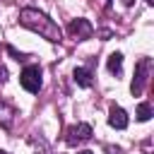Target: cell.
I'll use <instances>...</instances> for the list:
<instances>
[{"label":"cell","instance_id":"8","mask_svg":"<svg viewBox=\"0 0 154 154\" xmlns=\"http://www.w3.org/2000/svg\"><path fill=\"white\" fill-rule=\"evenodd\" d=\"M120 65H123V55L120 53H111L108 55V72L111 75H120Z\"/></svg>","mask_w":154,"mask_h":154},{"label":"cell","instance_id":"11","mask_svg":"<svg viewBox=\"0 0 154 154\" xmlns=\"http://www.w3.org/2000/svg\"><path fill=\"white\" fill-rule=\"evenodd\" d=\"M77 154H91V152H87V149H84V152H77Z\"/></svg>","mask_w":154,"mask_h":154},{"label":"cell","instance_id":"2","mask_svg":"<svg viewBox=\"0 0 154 154\" xmlns=\"http://www.w3.org/2000/svg\"><path fill=\"white\" fill-rule=\"evenodd\" d=\"M19 82L29 94H36L41 89V67L38 65H26L19 75Z\"/></svg>","mask_w":154,"mask_h":154},{"label":"cell","instance_id":"3","mask_svg":"<svg viewBox=\"0 0 154 154\" xmlns=\"http://www.w3.org/2000/svg\"><path fill=\"white\" fill-rule=\"evenodd\" d=\"M147 70H149V60H147V58H142V60L137 63V67H135V79H132V84H130V91H132L135 96H140V94H142V89H144Z\"/></svg>","mask_w":154,"mask_h":154},{"label":"cell","instance_id":"1","mask_svg":"<svg viewBox=\"0 0 154 154\" xmlns=\"http://www.w3.org/2000/svg\"><path fill=\"white\" fill-rule=\"evenodd\" d=\"M19 22H22L24 26H29V29L43 34L48 41H60V26H58L53 19H48L43 12H38V10H29V7L22 10Z\"/></svg>","mask_w":154,"mask_h":154},{"label":"cell","instance_id":"7","mask_svg":"<svg viewBox=\"0 0 154 154\" xmlns=\"http://www.w3.org/2000/svg\"><path fill=\"white\" fill-rule=\"evenodd\" d=\"M72 77H75V82L79 84V87H91V72L87 70V67H75V72H72Z\"/></svg>","mask_w":154,"mask_h":154},{"label":"cell","instance_id":"4","mask_svg":"<svg viewBox=\"0 0 154 154\" xmlns=\"http://www.w3.org/2000/svg\"><path fill=\"white\" fill-rule=\"evenodd\" d=\"M91 137V125H87V123H79V125H72L70 130H67V144H77V142H84V140H89Z\"/></svg>","mask_w":154,"mask_h":154},{"label":"cell","instance_id":"6","mask_svg":"<svg viewBox=\"0 0 154 154\" xmlns=\"http://www.w3.org/2000/svg\"><path fill=\"white\" fill-rule=\"evenodd\" d=\"M108 123H111V128H116V130H125V128H128V113H125L120 106H111V111H108Z\"/></svg>","mask_w":154,"mask_h":154},{"label":"cell","instance_id":"12","mask_svg":"<svg viewBox=\"0 0 154 154\" xmlns=\"http://www.w3.org/2000/svg\"><path fill=\"white\" fill-rule=\"evenodd\" d=\"M147 5H154V0H147Z\"/></svg>","mask_w":154,"mask_h":154},{"label":"cell","instance_id":"9","mask_svg":"<svg viewBox=\"0 0 154 154\" xmlns=\"http://www.w3.org/2000/svg\"><path fill=\"white\" fill-rule=\"evenodd\" d=\"M152 118V106L149 103H140L137 106V120H149Z\"/></svg>","mask_w":154,"mask_h":154},{"label":"cell","instance_id":"5","mask_svg":"<svg viewBox=\"0 0 154 154\" xmlns=\"http://www.w3.org/2000/svg\"><path fill=\"white\" fill-rule=\"evenodd\" d=\"M67 31H70L72 36H77L79 41H84V38H89V36L94 34V29H91V24H89L87 19H72L70 26H67Z\"/></svg>","mask_w":154,"mask_h":154},{"label":"cell","instance_id":"13","mask_svg":"<svg viewBox=\"0 0 154 154\" xmlns=\"http://www.w3.org/2000/svg\"><path fill=\"white\" fill-rule=\"evenodd\" d=\"M0 154H7V152H2V149H0Z\"/></svg>","mask_w":154,"mask_h":154},{"label":"cell","instance_id":"10","mask_svg":"<svg viewBox=\"0 0 154 154\" xmlns=\"http://www.w3.org/2000/svg\"><path fill=\"white\" fill-rule=\"evenodd\" d=\"M7 53H10V55H12V58H14V60H24V55H22V53H19V51H14V48H12V46H7Z\"/></svg>","mask_w":154,"mask_h":154}]
</instances>
